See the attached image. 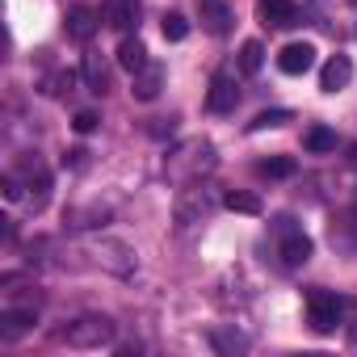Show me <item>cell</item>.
<instances>
[{"label": "cell", "instance_id": "obj_17", "mask_svg": "<svg viewBox=\"0 0 357 357\" xmlns=\"http://www.w3.org/2000/svg\"><path fill=\"white\" fill-rule=\"evenodd\" d=\"M223 206L236 211V215H261V198L248 194V190H227L223 194Z\"/></svg>", "mask_w": 357, "mask_h": 357}, {"label": "cell", "instance_id": "obj_20", "mask_svg": "<svg viewBox=\"0 0 357 357\" xmlns=\"http://www.w3.org/2000/svg\"><path fill=\"white\" fill-rule=\"evenodd\" d=\"M257 172H261V176H273V181H286V176L298 172V164H294L290 155H273V160H261Z\"/></svg>", "mask_w": 357, "mask_h": 357}, {"label": "cell", "instance_id": "obj_12", "mask_svg": "<svg viewBox=\"0 0 357 357\" xmlns=\"http://www.w3.org/2000/svg\"><path fill=\"white\" fill-rule=\"evenodd\" d=\"M114 59H118V68H122V72H130V76H135V72H143V68L151 63V59H147L143 38H130V34L118 43V55H114Z\"/></svg>", "mask_w": 357, "mask_h": 357}, {"label": "cell", "instance_id": "obj_7", "mask_svg": "<svg viewBox=\"0 0 357 357\" xmlns=\"http://www.w3.org/2000/svg\"><path fill=\"white\" fill-rule=\"evenodd\" d=\"M278 68H282L286 76L311 72V68H315V47H311V43H286L282 55H278Z\"/></svg>", "mask_w": 357, "mask_h": 357}, {"label": "cell", "instance_id": "obj_15", "mask_svg": "<svg viewBox=\"0 0 357 357\" xmlns=\"http://www.w3.org/2000/svg\"><path fill=\"white\" fill-rule=\"evenodd\" d=\"M80 76H84V89L89 93H109V68H105V59L101 55H84V63H80Z\"/></svg>", "mask_w": 357, "mask_h": 357}, {"label": "cell", "instance_id": "obj_26", "mask_svg": "<svg viewBox=\"0 0 357 357\" xmlns=\"http://www.w3.org/2000/svg\"><path fill=\"white\" fill-rule=\"evenodd\" d=\"M0 190H5V198H9V202H17V198H22V185L13 181V176H5V181H0Z\"/></svg>", "mask_w": 357, "mask_h": 357}, {"label": "cell", "instance_id": "obj_24", "mask_svg": "<svg viewBox=\"0 0 357 357\" xmlns=\"http://www.w3.org/2000/svg\"><path fill=\"white\" fill-rule=\"evenodd\" d=\"M97 122H101V118H97L93 109H80V114L72 118V130H76V135H93V130H97Z\"/></svg>", "mask_w": 357, "mask_h": 357}, {"label": "cell", "instance_id": "obj_18", "mask_svg": "<svg viewBox=\"0 0 357 357\" xmlns=\"http://www.w3.org/2000/svg\"><path fill=\"white\" fill-rule=\"evenodd\" d=\"M261 68H265V47H261L257 38H248V43L240 47V72H244V76H257Z\"/></svg>", "mask_w": 357, "mask_h": 357}, {"label": "cell", "instance_id": "obj_23", "mask_svg": "<svg viewBox=\"0 0 357 357\" xmlns=\"http://www.w3.org/2000/svg\"><path fill=\"white\" fill-rule=\"evenodd\" d=\"M72 84H76V76H72V72H55V76L43 84V93H47V97H63Z\"/></svg>", "mask_w": 357, "mask_h": 357}, {"label": "cell", "instance_id": "obj_10", "mask_svg": "<svg viewBox=\"0 0 357 357\" xmlns=\"http://www.w3.org/2000/svg\"><path fill=\"white\" fill-rule=\"evenodd\" d=\"M257 13H261V22H265V26H278V30H286V26H294V22H298L294 0H257Z\"/></svg>", "mask_w": 357, "mask_h": 357}, {"label": "cell", "instance_id": "obj_27", "mask_svg": "<svg viewBox=\"0 0 357 357\" xmlns=\"http://www.w3.org/2000/svg\"><path fill=\"white\" fill-rule=\"evenodd\" d=\"M84 155H89L84 147H72V151L63 155V164H68V168H80V164H84Z\"/></svg>", "mask_w": 357, "mask_h": 357}, {"label": "cell", "instance_id": "obj_28", "mask_svg": "<svg viewBox=\"0 0 357 357\" xmlns=\"http://www.w3.org/2000/svg\"><path fill=\"white\" fill-rule=\"evenodd\" d=\"M349 5H357V0H349Z\"/></svg>", "mask_w": 357, "mask_h": 357}, {"label": "cell", "instance_id": "obj_5", "mask_svg": "<svg viewBox=\"0 0 357 357\" xmlns=\"http://www.w3.org/2000/svg\"><path fill=\"white\" fill-rule=\"evenodd\" d=\"M176 223H181V227H194L206 211H211V202H206V190H198V185H190V190H181V194H176Z\"/></svg>", "mask_w": 357, "mask_h": 357}, {"label": "cell", "instance_id": "obj_3", "mask_svg": "<svg viewBox=\"0 0 357 357\" xmlns=\"http://www.w3.org/2000/svg\"><path fill=\"white\" fill-rule=\"evenodd\" d=\"M236 105H240V89H236L231 72H215L211 89H206V109L211 114H231Z\"/></svg>", "mask_w": 357, "mask_h": 357}, {"label": "cell", "instance_id": "obj_19", "mask_svg": "<svg viewBox=\"0 0 357 357\" xmlns=\"http://www.w3.org/2000/svg\"><path fill=\"white\" fill-rule=\"evenodd\" d=\"M303 147H307V151H315V155L336 151V130H328V126H311V130L303 135Z\"/></svg>", "mask_w": 357, "mask_h": 357}, {"label": "cell", "instance_id": "obj_4", "mask_svg": "<svg viewBox=\"0 0 357 357\" xmlns=\"http://www.w3.org/2000/svg\"><path fill=\"white\" fill-rule=\"evenodd\" d=\"M97 26H101V13L89 5V0H76V5L68 9V38L89 43V38L97 34Z\"/></svg>", "mask_w": 357, "mask_h": 357}, {"label": "cell", "instance_id": "obj_1", "mask_svg": "<svg viewBox=\"0 0 357 357\" xmlns=\"http://www.w3.org/2000/svg\"><path fill=\"white\" fill-rule=\"evenodd\" d=\"M63 336H68L72 349H101V344L114 340V319L109 315H80Z\"/></svg>", "mask_w": 357, "mask_h": 357}, {"label": "cell", "instance_id": "obj_8", "mask_svg": "<svg viewBox=\"0 0 357 357\" xmlns=\"http://www.w3.org/2000/svg\"><path fill=\"white\" fill-rule=\"evenodd\" d=\"M93 252H97V261H101L105 269H114V273H122V278L135 269V252H130L126 244H118V240H101Z\"/></svg>", "mask_w": 357, "mask_h": 357}, {"label": "cell", "instance_id": "obj_2", "mask_svg": "<svg viewBox=\"0 0 357 357\" xmlns=\"http://www.w3.org/2000/svg\"><path fill=\"white\" fill-rule=\"evenodd\" d=\"M340 294H332V290H311L307 294V319H311V328L319 332V336H328V332H336L340 328Z\"/></svg>", "mask_w": 357, "mask_h": 357}, {"label": "cell", "instance_id": "obj_9", "mask_svg": "<svg viewBox=\"0 0 357 357\" xmlns=\"http://www.w3.org/2000/svg\"><path fill=\"white\" fill-rule=\"evenodd\" d=\"M160 89H164V68H160V63H147L143 72L130 76V93H135V101H155Z\"/></svg>", "mask_w": 357, "mask_h": 357}, {"label": "cell", "instance_id": "obj_21", "mask_svg": "<svg viewBox=\"0 0 357 357\" xmlns=\"http://www.w3.org/2000/svg\"><path fill=\"white\" fill-rule=\"evenodd\" d=\"M160 30H164L168 43H185V38H190V17H185V13H164Z\"/></svg>", "mask_w": 357, "mask_h": 357}, {"label": "cell", "instance_id": "obj_6", "mask_svg": "<svg viewBox=\"0 0 357 357\" xmlns=\"http://www.w3.org/2000/svg\"><path fill=\"white\" fill-rule=\"evenodd\" d=\"M101 22L118 34H126L139 22V0H101Z\"/></svg>", "mask_w": 357, "mask_h": 357}, {"label": "cell", "instance_id": "obj_13", "mask_svg": "<svg viewBox=\"0 0 357 357\" xmlns=\"http://www.w3.org/2000/svg\"><path fill=\"white\" fill-rule=\"evenodd\" d=\"M198 5H202V30L215 34V38H223L231 30V9L223 5V0H198Z\"/></svg>", "mask_w": 357, "mask_h": 357}, {"label": "cell", "instance_id": "obj_14", "mask_svg": "<svg viewBox=\"0 0 357 357\" xmlns=\"http://www.w3.org/2000/svg\"><path fill=\"white\" fill-rule=\"evenodd\" d=\"M311 252H315L311 236H303V231H286V240H282V261H286L290 269L307 265V261H311Z\"/></svg>", "mask_w": 357, "mask_h": 357}, {"label": "cell", "instance_id": "obj_22", "mask_svg": "<svg viewBox=\"0 0 357 357\" xmlns=\"http://www.w3.org/2000/svg\"><path fill=\"white\" fill-rule=\"evenodd\" d=\"M286 122H290V109H261L248 122V130H273V126H286Z\"/></svg>", "mask_w": 357, "mask_h": 357}, {"label": "cell", "instance_id": "obj_25", "mask_svg": "<svg viewBox=\"0 0 357 357\" xmlns=\"http://www.w3.org/2000/svg\"><path fill=\"white\" fill-rule=\"evenodd\" d=\"M215 349H219V353H240V349H248V340H244V336H223V332H215Z\"/></svg>", "mask_w": 357, "mask_h": 357}, {"label": "cell", "instance_id": "obj_11", "mask_svg": "<svg viewBox=\"0 0 357 357\" xmlns=\"http://www.w3.org/2000/svg\"><path fill=\"white\" fill-rule=\"evenodd\" d=\"M349 80H353V63H349V55H332V59L324 63V72H319V89H324V93H340Z\"/></svg>", "mask_w": 357, "mask_h": 357}, {"label": "cell", "instance_id": "obj_16", "mask_svg": "<svg viewBox=\"0 0 357 357\" xmlns=\"http://www.w3.org/2000/svg\"><path fill=\"white\" fill-rule=\"evenodd\" d=\"M34 324H38L34 311H5V315H0V336H5V340H17V336H26Z\"/></svg>", "mask_w": 357, "mask_h": 357}]
</instances>
